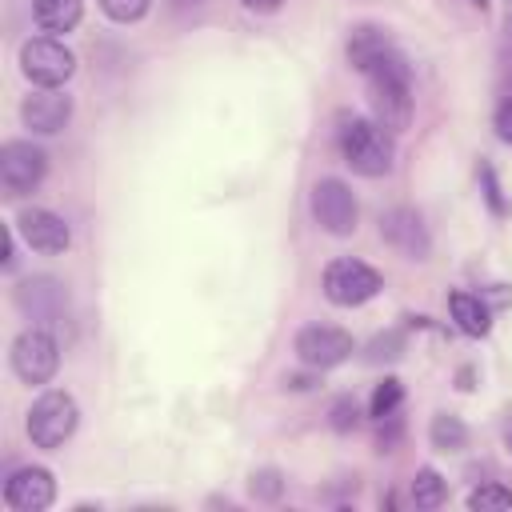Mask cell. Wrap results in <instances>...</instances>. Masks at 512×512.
Here are the masks:
<instances>
[{"label":"cell","mask_w":512,"mask_h":512,"mask_svg":"<svg viewBox=\"0 0 512 512\" xmlns=\"http://www.w3.org/2000/svg\"><path fill=\"white\" fill-rule=\"evenodd\" d=\"M400 400H404V384L396 380V376H384L376 388H372V400H368V412L376 416V420H384V416H392L396 408H400Z\"/></svg>","instance_id":"cell-19"},{"label":"cell","mask_w":512,"mask_h":512,"mask_svg":"<svg viewBox=\"0 0 512 512\" xmlns=\"http://www.w3.org/2000/svg\"><path fill=\"white\" fill-rule=\"evenodd\" d=\"M352 352H356L352 332H344L336 324H308V328L296 332V356L308 368H336Z\"/></svg>","instance_id":"cell-9"},{"label":"cell","mask_w":512,"mask_h":512,"mask_svg":"<svg viewBox=\"0 0 512 512\" xmlns=\"http://www.w3.org/2000/svg\"><path fill=\"white\" fill-rule=\"evenodd\" d=\"M48 176V152L32 140H8L0 148V192L8 200H20L28 192L40 188V180Z\"/></svg>","instance_id":"cell-4"},{"label":"cell","mask_w":512,"mask_h":512,"mask_svg":"<svg viewBox=\"0 0 512 512\" xmlns=\"http://www.w3.org/2000/svg\"><path fill=\"white\" fill-rule=\"evenodd\" d=\"M100 4V12L108 16V20H116V24H132V20H140L148 8H152V0H96Z\"/></svg>","instance_id":"cell-21"},{"label":"cell","mask_w":512,"mask_h":512,"mask_svg":"<svg viewBox=\"0 0 512 512\" xmlns=\"http://www.w3.org/2000/svg\"><path fill=\"white\" fill-rule=\"evenodd\" d=\"M20 120H24V128L36 132V136H56V132L72 120V96L60 92V88H36L32 96H24Z\"/></svg>","instance_id":"cell-12"},{"label":"cell","mask_w":512,"mask_h":512,"mask_svg":"<svg viewBox=\"0 0 512 512\" xmlns=\"http://www.w3.org/2000/svg\"><path fill=\"white\" fill-rule=\"evenodd\" d=\"M496 136H500L504 144H512V96L496 108Z\"/></svg>","instance_id":"cell-22"},{"label":"cell","mask_w":512,"mask_h":512,"mask_svg":"<svg viewBox=\"0 0 512 512\" xmlns=\"http://www.w3.org/2000/svg\"><path fill=\"white\" fill-rule=\"evenodd\" d=\"M468 508L472 512H488V508H512V492L500 484H480L468 492Z\"/></svg>","instance_id":"cell-20"},{"label":"cell","mask_w":512,"mask_h":512,"mask_svg":"<svg viewBox=\"0 0 512 512\" xmlns=\"http://www.w3.org/2000/svg\"><path fill=\"white\" fill-rule=\"evenodd\" d=\"M336 144H340V156L344 164L356 172V176H388L392 172V160H396V144H392V132L368 116H340V128H336Z\"/></svg>","instance_id":"cell-2"},{"label":"cell","mask_w":512,"mask_h":512,"mask_svg":"<svg viewBox=\"0 0 512 512\" xmlns=\"http://www.w3.org/2000/svg\"><path fill=\"white\" fill-rule=\"evenodd\" d=\"M12 372L24 380V384H48L60 368V344L52 340V332L44 328H24L16 340H12Z\"/></svg>","instance_id":"cell-8"},{"label":"cell","mask_w":512,"mask_h":512,"mask_svg":"<svg viewBox=\"0 0 512 512\" xmlns=\"http://www.w3.org/2000/svg\"><path fill=\"white\" fill-rule=\"evenodd\" d=\"M16 232L24 236V244L32 252H44V256H60L68 244H72V228L64 216H56L52 208H24L16 216Z\"/></svg>","instance_id":"cell-11"},{"label":"cell","mask_w":512,"mask_h":512,"mask_svg":"<svg viewBox=\"0 0 512 512\" xmlns=\"http://www.w3.org/2000/svg\"><path fill=\"white\" fill-rule=\"evenodd\" d=\"M76 424H80V404H76V396L64 392V388L40 392V396L32 400V408H28V420H24L28 440H32L36 448H44V452H52V448H60L64 440H72Z\"/></svg>","instance_id":"cell-3"},{"label":"cell","mask_w":512,"mask_h":512,"mask_svg":"<svg viewBox=\"0 0 512 512\" xmlns=\"http://www.w3.org/2000/svg\"><path fill=\"white\" fill-rule=\"evenodd\" d=\"M332 416H336V420H332L336 428H348V424H356V404H352V400H340V404L332 408Z\"/></svg>","instance_id":"cell-23"},{"label":"cell","mask_w":512,"mask_h":512,"mask_svg":"<svg viewBox=\"0 0 512 512\" xmlns=\"http://www.w3.org/2000/svg\"><path fill=\"white\" fill-rule=\"evenodd\" d=\"M380 236L408 260H428L432 252V240H428V228L424 220L412 212V208H388L380 216Z\"/></svg>","instance_id":"cell-13"},{"label":"cell","mask_w":512,"mask_h":512,"mask_svg":"<svg viewBox=\"0 0 512 512\" xmlns=\"http://www.w3.org/2000/svg\"><path fill=\"white\" fill-rule=\"evenodd\" d=\"M20 72L36 84V88H60L64 80H72L76 72V56L68 44H60L56 36H36L20 44Z\"/></svg>","instance_id":"cell-6"},{"label":"cell","mask_w":512,"mask_h":512,"mask_svg":"<svg viewBox=\"0 0 512 512\" xmlns=\"http://www.w3.org/2000/svg\"><path fill=\"white\" fill-rule=\"evenodd\" d=\"M16 304H20L28 316L48 320V316H64L68 296H64V288H60L52 276H28V280L16 284Z\"/></svg>","instance_id":"cell-14"},{"label":"cell","mask_w":512,"mask_h":512,"mask_svg":"<svg viewBox=\"0 0 512 512\" xmlns=\"http://www.w3.org/2000/svg\"><path fill=\"white\" fill-rule=\"evenodd\" d=\"M384 288L380 272L356 256H340L324 268V296L336 304V308H360L368 304L376 292Z\"/></svg>","instance_id":"cell-5"},{"label":"cell","mask_w":512,"mask_h":512,"mask_svg":"<svg viewBox=\"0 0 512 512\" xmlns=\"http://www.w3.org/2000/svg\"><path fill=\"white\" fill-rule=\"evenodd\" d=\"M348 64L364 76L368 84V104L372 120L384 124L388 132H404L412 120V68L388 28L380 24H360L348 36Z\"/></svg>","instance_id":"cell-1"},{"label":"cell","mask_w":512,"mask_h":512,"mask_svg":"<svg viewBox=\"0 0 512 512\" xmlns=\"http://www.w3.org/2000/svg\"><path fill=\"white\" fill-rule=\"evenodd\" d=\"M428 440H432L436 452H460V448L468 444V428H464L460 416L440 412V416H432V424H428Z\"/></svg>","instance_id":"cell-17"},{"label":"cell","mask_w":512,"mask_h":512,"mask_svg":"<svg viewBox=\"0 0 512 512\" xmlns=\"http://www.w3.org/2000/svg\"><path fill=\"white\" fill-rule=\"evenodd\" d=\"M472 4H480V8H484V4H488V0H472Z\"/></svg>","instance_id":"cell-25"},{"label":"cell","mask_w":512,"mask_h":512,"mask_svg":"<svg viewBox=\"0 0 512 512\" xmlns=\"http://www.w3.org/2000/svg\"><path fill=\"white\" fill-rule=\"evenodd\" d=\"M408 492H412V504L416 508H440L444 496H448V484H444V476L436 468H420L412 476V488Z\"/></svg>","instance_id":"cell-18"},{"label":"cell","mask_w":512,"mask_h":512,"mask_svg":"<svg viewBox=\"0 0 512 512\" xmlns=\"http://www.w3.org/2000/svg\"><path fill=\"white\" fill-rule=\"evenodd\" d=\"M308 204H312L316 224H320L328 236H352V232H356L360 204H356V196H352V188H348L344 180H336V176L316 180Z\"/></svg>","instance_id":"cell-7"},{"label":"cell","mask_w":512,"mask_h":512,"mask_svg":"<svg viewBox=\"0 0 512 512\" xmlns=\"http://www.w3.org/2000/svg\"><path fill=\"white\" fill-rule=\"evenodd\" d=\"M240 4H244L248 12H264V16H268V12H280V8H284V0H240Z\"/></svg>","instance_id":"cell-24"},{"label":"cell","mask_w":512,"mask_h":512,"mask_svg":"<svg viewBox=\"0 0 512 512\" xmlns=\"http://www.w3.org/2000/svg\"><path fill=\"white\" fill-rule=\"evenodd\" d=\"M448 312H452L456 328L468 332V336H488V328H492L488 304H484L480 296H472V292H452V296H448Z\"/></svg>","instance_id":"cell-15"},{"label":"cell","mask_w":512,"mask_h":512,"mask_svg":"<svg viewBox=\"0 0 512 512\" xmlns=\"http://www.w3.org/2000/svg\"><path fill=\"white\" fill-rule=\"evenodd\" d=\"M32 16L44 32H72L84 16V0H32Z\"/></svg>","instance_id":"cell-16"},{"label":"cell","mask_w":512,"mask_h":512,"mask_svg":"<svg viewBox=\"0 0 512 512\" xmlns=\"http://www.w3.org/2000/svg\"><path fill=\"white\" fill-rule=\"evenodd\" d=\"M56 500V480L40 464H24L4 480V504L12 512H44Z\"/></svg>","instance_id":"cell-10"}]
</instances>
